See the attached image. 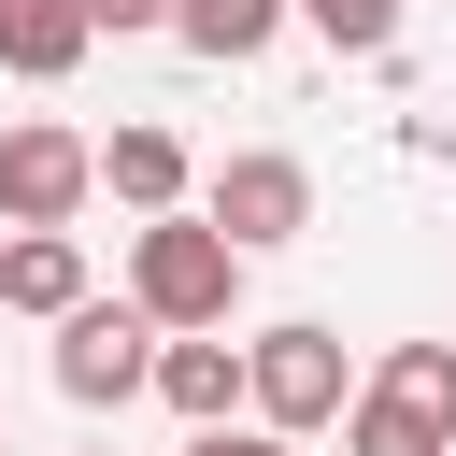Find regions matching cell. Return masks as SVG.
<instances>
[{
	"label": "cell",
	"mask_w": 456,
	"mask_h": 456,
	"mask_svg": "<svg viewBox=\"0 0 456 456\" xmlns=\"http://www.w3.org/2000/svg\"><path fill=\"white\" fill-rule=\"evenodd\" d=\"M86 43H100L86 0H0V71H14V86H57Z\"/></svg>",
	"instance_id": "11"
},
{
	"label": "cell",
	"mask_w": 456,
	"mask_h": 456,
	"mask_svg": "<svg viewBox=\"0 0 456 456\" xmlns=\"http://www.w3.org/2000/svg\"><path fill=\"white\" fill-rule=\"evenodd\" d=\"M86 456H114V442H86Z\"/></svg>",
	"instance_id": "15"
},
{
	"label": "cell",
	"mask_w": 456,
	"mask_h": 456,
	"mask_svg": "<svg viewBox=\"0 0 456 456\" xmlns=\"http://www.w3.org/2000/svg\"><path fill=\"white\" fill-rule=\"evenodd\" d=\"M86 14H100V43H142V28H171L185 0H86Z\"/></svg>",
	"instance_id": "14"
},
{
	"label": "cell",
	"mask_w": 456,
	"mask_h": 456,
	"mask_svg": "<svg viewBox=\"0 0 456 456\" xmlns=\"http://www.w3.org/2000/svg\"><path fill=\"white\" fill-rule=\"evenodd\" d=\"M299 28H314L328 57H356V71L399 57V0H299Z\"/></svg>",
	"instance_id": "12"
},
{
	"label": "cell",
	"mask_w": 456,
	"mask_h": 456,
	"mask_svg": "<svg viewBox=\"0 0 456 456\" xmlns=\"http://www.w3.org/2000/svg\"><path fill=\"white\" fill-rule=\"evenodd\" d=\"M157 314L142 299H86V314H57V399L71 413H128V399H157Z\"/></svg>",
	"instance_id": "4"
},
{
	"label": "cell",
	"mask_w": 456,
	"mask_h": 456,
	"mask_svg": "<svg viewBox=\"0 0 456 456\" xmlns=\"http://www.w3.org/2000/svg\"><path fill=\"white\" fill-rule=\"evenodd\" d=\"M100 185H114L128 214H185V185H200V171H185V142H171L157 114H128V128L100 142Z\"/></svg>",
	"instance_id": "9"
},
{
	"label": "cell",
	"mask_w": 456,
	"mask_h": 456,
	"mask_svg": "<svg viewBox=\"0 0 456 456\" xmlns=\"http://www.w3.org/2000/svg\"><path fill=\"white\" fill-rule=\"evenodd\" d=\"M200 214H214L242 256H271V242H299V228H314V157H285V142H242V157L200 185Z\"/></svg>",
	"instance_id": "6"
},
{
	"label": "cell",
	"mask_w": 456,
	"mask_h": 456,
	"mask_svg": "<svg viewBox=\"0 0 456 456\" xmlns=\"http://www.w3.org/2000/svg\"><path fill=\"white\" fill-rule=\"evenodd\" d=\"M185 456H299V442L256 428V413H228V428H185Z\"/></svg>",
	"instance_id": "13"
},
{
	"label": "cell",
	"mask_w": 456,
	"mask_h": 456,
	"mask_svg": "<svg viewBox=\"0 0 456 456\" xmlns=\"http://www.w3.org/2000/svg\"><path fill=\"white\" fill-rule=\"evenodd\" d=\"M242 370H256V428H285V442H314V428H342L356 413V356H342V328L328 314H285V328H256L242 342Z\"/></svg>",
	"instance_id": "3"
},
{
	"label": "cell",
	"mask_w": 456,
	"mask_h": 456,
	"mask_svg": "<svg viewBox=\"0 0 456 456\" xmlns=\"http://www.w3.org/2000/svg\"><path fill=\"white\" fill-rule=\"evenodd\" d=\"M86 200H100V142L57 114H14L0 128V228H71Z\"/></svg>",
	"instance_id": "5"
},
{
	"label": "cell",
	"mask_w": 456,
	"mask_h": 456,
	"mask_svg": "<svg viewBox=\"0 0 456 456\" xmlns=\"http://www.w3.org/2000/svg\"><path fill=\"white\" fill-rule=\"evenodd\" d=\"M0 456H14V428H0Z\"/></svg>",
	"instance_id": "16"
},
{
	"label": "cell",
	"mask_w": 456,
	"mask_h": 456,
	"mask_svg": "<svg viewBox=\"0 0 456 456\" xmlns=\"http://www.w3.org/2000/svg\"><path fill=\"white\" fill-rule=\"evenodd\" d=\"M285 28H299V0H185V14H171V43L214 57V71H256Z\"/></svg>",
	"instance_id": "10"
},
{
	"label": "cell",
	"mask_w": 456,
	"mask_h": 456,
	"mask_svg": "<svg viewBox=\"0 0 456 456\" xmlns=\"http://www.w3.org/2000/svg\"><path fill=\"white\" fill-rule=\"evenodd\" d=\"M86 299H100V285H86V242H71V228H0V314H43V328H57V314H86Z\"/></svg>",
	"instance_id": "8"
},
{
	"label": "cell",
	"mask_w": 456,
	"mask_h": 456,
	"mask_svg": "<svg viewBox=\"0 0 456 456\" xmlns=\"http://www.w3.org/2000/svg\"><path fill=\"white\" fill-rule=\"evenodd\" d=\"M157 399H171L185 428H228V413H256V370H242L228 328H171V342H157Z\"/></svg>",
	"instance_id": "7"
},
{
	"label": "cell",
	"mask_w": 456,
	"mask_h": 456,
	"mask_svg": "<svg viewBox=\"0 0 456 456\" xmlns=\"http://www.w3.org/2000/svg\"><path fill=\"white\" fill-rule=\"evenodd\" d=\"M342 456H456V342H385L342 413Z\"/></svg>",
	"instance_id": "2"
},
{
	"label": "cell",
	"mask_w": 456,
	"mask_h": 456,
	"mask_svg": "<svg viewBox=\"0 0 456 456\" xmlns=\"http://www.w3.org/2000/svg\"><path fill=\"white\" fill-rule=\"evenodd\" d=\"M128 299L157 314V328H228L242 314V242L185 200V214H142L128 228Z\"/></svg>",
	"instance_id": "1"
}]
</instances>
